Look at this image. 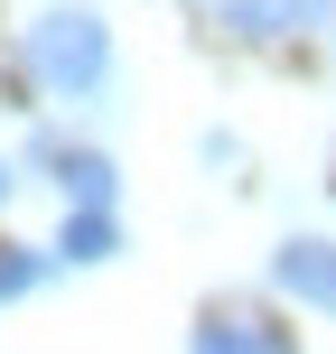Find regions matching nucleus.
Wrapping results in <instances>:
<instances>
[{"mask_svg":"<svg viewBox=\"0 0 336 354\" xmlns=\"http://www.w3.org/2000/svg\"><path fill=\"white\" fill-rule=\"evenodd\" d=\"M187 354H290L281 336H262V326H243V317H206L187 336Z\"/></svg>","mask_w":336,"mask_h":354,"instance_id":"0eeeda50","label":"nucleus"},{"mask_svg":"<svg viewBox=\"0 0 336 354\" xmlns=\"http://www.w3.org/2000/svg\"><path fill=\"white\" fill-rule=\"evenodd\" d=\"M19 66H28V84L56 93V103H103V84H112V28H103V10L47 0V10L19 28Z\"/></svg>","mask_w":336,"mask_h":354,"instance_id":"f257e3e1","label":"nucleus"},{"mask_svg":"<svg viewBox=\"0 0 336 354\" xmlns=\"http://www.w3.org/2000/svg\"><path fill=\"white\" fill-rule=\"evenodd\" d=\"M122 252V205H75L56 224V270H103Z\"/></svg>","mask_w":336,"mask_h":354,"instance_id":"39448f33","label":"nucleus"},{"mask_svg":"<svg viewBox=\"0 0 336 354\" xmlns=\"http://www.w3.org/2000/svg\"><path fill=\"white\" fill-rule=\"evenodd\" d=\"M56 280V252L47 243H0V308H19L28 289H47Z\"/></svg>","mask_w":336,"mask_h":354,"instance_id":"423d86ee","label":"nucleus"},{"mask_svg":"<svg viewBox=\"0 0 336 354\" xmlns=\"http://www.w3.org/2000/svg\"><path fill=\"white\" fill-rule=\"evenodd\" d=\"M19 159L47 177V187L66 196V205H112V196H122V168H112L103 149H75L66 131H47V122L28 131V149H19Z\"/></svg>","mask_w":336,"mask_h":354,"instance_id":"f03ea898","label":"nucleus"},{"mask_svg":"<svg viewBox=\"0 0 336 354\" xmlns=\"http://www.w3.org/2000/svg\"><path fill=\"white\" fill-rule=\"evenodd\" d=\"M10 196H19V168H10V159H0V205H10Z\"/></svg>","mask_w":336,"mask_h":354,"instance_id":"6e6552de","label":"nucleus"},{"mask_svg":"<svg viewBox=\"0 0 336 354\" xmlns=\"http://www.w3.org/2000/svg\"><path fill=\"white\" fill-rule=\"evenodd\" d=\"M271 289L299 308H318V317H336V243H318V233H290L281 252H271Z\"/></svg>","mask_w":336,"mask_h":354,"instance_id":"7ed1b4c3","label":"nucleus"},{"mask_svg":"<svg viewBox=\"0 0 336 354\" xmlns=\"http://www.w3.org/2000/svg\"><path fill=\"white\" fill-rule=\"evenodd\" d=\"M327 19H336V0H224V28L243 47H281V37L327 28Z\"/></svg>","mask_w":336,"mask_h":354,"instance_id":"20e7f679","label":"nucleus"}]
</instances>
